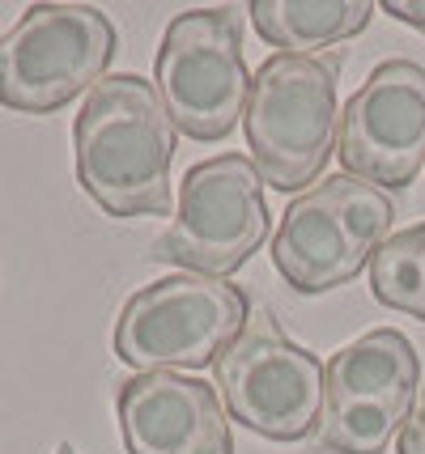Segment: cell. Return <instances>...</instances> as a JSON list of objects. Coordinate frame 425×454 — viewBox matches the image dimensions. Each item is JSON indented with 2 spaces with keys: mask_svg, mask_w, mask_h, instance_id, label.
<instances>
[{
  "mask_svg": "<svg viewBox=\"0 0 425 454\" xmlns=\"http://www.w3.org/2000/svg\"><path fill=\"white\" fill-rule=\"evenodd\" d=\"M341 56H268L247 94V149L268 187L303 192L336 149Z\"/></svg>",
  "mask_w": 425,
  "mask_h": 454,
  "instance_id": "7a4b0ae2",
  "label": "cell"
},
{
  "mask_svg": "<svg viewBox=\"0 0 425 454\" xmlns=\"http://www.w3.org/2000/svg\"><path fill=\"white\" fill-rule=\"evenodd\" d=\"M120 51L111 18L94 4H30L0 35V106L51 115L94 90Z\"/></svg>",
  "mask_w": 425,
  "mask_h": 454,
  "instance_id": "5b68a950",
  "label": "cell"
},
{
  "mask_svg": "<svg viewBox=\"0 0 425 454\" xmlns=\"http://www.w3.org/2000/svg\"><path fill=\"white\" fill-rule=\"evenodd\" d=\"M324 361L294 344L272 315H256L217 361L225 412L268 442L315 437L324 416Z\"/></svg>",
  "mask_w": 425,
  "mask_h": 454,
  "instance_id": "9c48e42d",
  "label": "cell"
},
{
  "mask_svg": "<svg viewBox=\"0 0 425 454\" xmlns=\"http://www.w3.org/2000/svg\"><path fill=\"white\" fill-rule=\"evenodd\" d=\"M56 454H77V450H73L68 442H60V446H56Z\"/></svg>",
  "mask_w": 425,
  "mask_h": 454,
  "instance_id": "2e32d148",
  "label": "cell"
},
{
  "mask_svg": "<svg viewBox=\"0 0 425 454\" xmlns=\"http://www.w3.org/2000/svg\"><path fill=\"white\" fill-rule=\"evenodd\" d=\"M153 90L162 98L175 132L192 140H225L247 115L243 9H187L166 26Z\"/></svg>",
  "mask_w": 425,
  "mask_h": 454,
  "instance_id": "52a82bcc",
  "label": "cell"
},
{
  "mask_svg": "<svg viewBox=\"0 0 425 454\" xmlns=\"http://www.w3.org/2000/svg\"><path fill=\"white\" fill-rule=\"evenodd\" d=\"M344 175L400 192L425 166V68L383 59L341 111L336 132Z\"/></svg>",
  "mask_w": 425,
  "mask_h": 454,
  "instance_id": "30bf717a",
  "label": "cell"
},
{
  "mask_svg": "<svg viewBox=\"0 0 425 454\" xmlns=\"http://www.w3.org/2000/svg\"><path fill=\"white\" fill-rule=\"evenodd\" d=\"M421 356L396 327H374L332 353L315 446L327 454H383L413 416Z\"/></svg>",
  "mask_w": 425,
  "mask_h": 454,
  "instance_id": "ba28073f",
  "label": "cell"
},
{
  "mask_svg": "<svg viewBox=\"0 0 425 454\" xmlns=\"http://www.w3.org/2000/svg\"><path fill=\"white\" fill-rule=\"evenodd\" d=\"M370 0H251L247 18L268 47L281 56H311L315 47H332L370 26Z\"/></svg>",
  "mask_w": 425,
  "mask_h": 454,
  "instance_id": "7c38bea8",
  "label": "cell"
},
{
  "mask_svg": "<svg viewBox=\"0 0 425 454\" xmlns=\"http://www.w3.org/2000/svg\"><path fill=\"white\" fill-rule=\"evenodd\" d=\"M251 301L239 285L175 272L145 285L115 318V356L137 374H179L217 365L247 332Z\"/></svg>",
  "mask_w": 425,
  "mask_h": 454,
  "instance_id": "3957f363",
  "label": "cell"
},
{
  "mask_svg": "<svg viewBox=\"0 0 425 454\" xmlns=\"http://www.w3.org/2000/svg\"><path fill=\"white\" fill-rule=\"evenodd\" d=\"M396 450L400 454H425V395L417 403V412L408 416V425L396 437Z\"/></svg>",
  "mask_w": 425,
  "mask_h": 454,
  "instance_id": "5bb4252c",
  "label": "cell"
},
{
  "mask_svg": "<svg viewBox=\"0 0 425 454\" xmlns=\"http://www.w3.org/2000/svg\"><path fill=\"white\" fill-rule=\"evenodd\" d=\"M383 13H391L396 21H405V26L425 35V0H387Z\"/></svg>",
  "mask_w": 425,
  "mask_h": 454,
  "instance_id": "9a60e30c",
  "label": "cell"
},
{
  "mask_svg": "<svg viewBox=\"0 0 425 454\" xmlns=\"http://www.w3.org/2000/svg\"><path fill=\"white\" fill-rule=\"evenodd\" d=\"M370 294L425 323V221L391 234L370 259Z\"/></svg>",
  "mask_w": 425,
  "mask_h": 454,
  "instance_id": "4fadbf2b",
  "label": "cell"
},
{
  "mask_svg": "<svg viewBox=\"0 0 425 454\" xmlns=\"http://www.w3.org/2000/svg\"><path fill=\"white\" fill-rule=\"evenodd\" d=\"M268 238L264 178L247 153H217L196 161L179 183L175 221L153 238L149 259L179 272L225 280Z\"/></svg>",
  "mask_w": 425,
  "mask_h": 454,
  "instance_id": "8992f818",
  "label": "cell"
},
{
  "mask_svg": "<svg viewBox=\"0 0 425 454\" xmlns=\"http://www.w3.org/2000/svg\"><path fill=\"white\" fill-rule=\"evenodd\" d=\"M175 140L179 132L153 81L111 73L85 94L73 123L77 183L111 217H170Z\"/></svg>",
  "mask_w": 425,
  "mask_h": 454,
  "instance_id": "6da1fadb",
  "label": "cell"
},
{
  "mask_svg": "<svg viewBox=\"0 0 425 454\" xmlns=\"http://www.w3.org/2000/svg\"><path fill=\"white\" fill-rule=\"evenodd\" d=\"M128 454H234L222 395L187 374H132L115 391Z\"/></svg>",
  "mask_w": 425,
  "mask_h": 454,
  "instance_id": "8fae6325",
  "label": "cell"
},
{
  "mask_svg": "<svg viewBox=\"0 0 425 454\" xmlns=\"http://www.w3.org/2000/svg\"><path fill=\"white\" fill-rule=\"evenodd\" d=\"M396 204L383 187L353 175L319 178L281 213L272 268L294 294H332L362 272L387 242Z\"/></svg>",
  "mask_w": 425,
  "mask_h": 454,
  "instance_id": "277c9868",
  "label": "cell"
}]
</instances>
